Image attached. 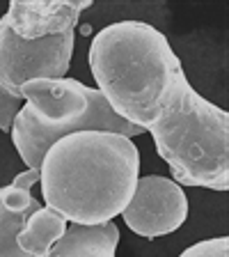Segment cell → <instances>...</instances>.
<instances>
[{
    "label": "cell",
    "instance_id": "6da1fadb",
    "mask_svg": "<svg viewBox=\"0 0 229 257\" xmlns=\"http://www.w3.org/2000/svg\"><path fill=\"white\" fill-rule=\"evenodd\" d=\"M138 172L140 154L131 138L78 131L44 154L39 182L46 209L74 225H106L128 204Z\"/></svg>",
    "mask_w": 229,
    "mask_h": 257
},
{
    "label": "cell",
    "instance_id": "7a4b0ae2",
    "mask_svg": "<svg viewBox=\"0 0 229 257\" xmlns=\"http://www.w3.org/2000/svg\"><path fill=\"white\" fill-rule=\"evenodd\" d=\"M90 69L115 115L142 131L156 122L186 76L167 37L142 21H119L96 32Z\"/></svg>",
    "mask_w": 229,
    "mask_h": 257
},
{
    "label": "cell",
    "instance_id": "3957f363",
    "mask_svg": "<svg viewBox=\"0 0 229 257\" xmlns=\"http://www.w3.org/2000/svg\"><path fill=\"white\" fill-rule=\"evenodd\" d=\"M147 131L176 184L229 188V115L192 90L186 76Z\"/></svg>",
    "mask_w": 229,
    "mask_h": 257
},
{
    "label": "cell",
    "instance_id": "277c9868",
    "mask_svg": "<svg viewBox=\"0 0 229 257\" xmlns=\"http://www.w3.org/2000/svg\"><path fill=\"white\" fill-rule=\"evenodd\" d=\"M23 108L10 134L28 170L42 168L44 154L58 140L78 131H103L124 138L144 134L140 126L115 115L103 94L74 78H42L21 85Z\"/></svg>",
    "mask_w": 229,
    "mask_h": 257
},
{
    "label": "cell",
    "instance_id": "5b68a950",
    "mask_svg": "<svg viewBox=\"0 0 229 257\" xmlns=\"http://www.w3.org/2000/svg\"><path fill=\"white\" fill-rule=\"evenodd\" d=\"M76 30L42 39L14 37L0 21V87L21 96V85L28 80L64 78L74 55Z\"/></svg>",
    "mask_w": 229,
    "mask_h": 257
},
{
    "label": "cell",
    "instance_id": "8992f818",
    "mask_svg": "<svg viewBox=\"0 0 229 257\" xmlns=\"http://www.w3.org/2000/svg\"><path fill=\"white\" fill-rule=\"evenodd\" d=\"M124 223L140 236L156 239L179 230L188 218V198L176 182L160 175L138 179L122 211Z\"/></svg>",
    "mask_w": 229,
    "mask_h": 257
},
{
    "label": "cell",
    "instance_id": "52a82bcc",
    "mask_svg": "<svg viewBox=\"0 0 229 257\" xmlns=\"http://www.w3.org/2000/svg\"><path fill=\"white\" fill-rule=\"evenodd\" d=\"M92 7V0H12L0 21L19 39H42L76 30L78 16Z\"/></svg>",
    "mask_w": 229,
    "mask_h": 257
},
{
    "label": "cell",
    "instance_id": "ba28073f",
    "mask_svg": "<svg viewBox=\"0 0 229 257\" xmlns=\"http://www.w3.org/2000/svg\"><path fill=\"white\" fill-rule=\"evenodd\" d=\"M119 230L115 223L106 225H67L64 236L46 257H115Z\"/></svg>",
    "mask_w": 229,
    "mask_h": 257
},
{
    "label": "cell",
    "instance_id": "9c48e42d",
    "mask_svg": "<svg viewBox=\"0 0 229 257\" xmlns=\"http://www.w3.org/2000/svg\"><path fill=\"white\" fill-rule=\"evenodd\" d=\"M35 209H39V202L28 191L0 188V257H28L16 246V234Z\"/></svg>",
    "mask_w": 229,
    "mask_h": 257
},
{
    "label": "cell",
    "instance_id": "30bf717a",
    "mask_svg": "<svg viewBox=\"0 0 229 257\" xmlns=\"http://www.w3.org/2000/svg\"><path fill=\"white\" fill-rule=\"evenodd\" d=\"M67 232V220L46 207L35 209L16 234V246L28 257H46Z\"/></svg>",
    "mask_w": 229,
    "mask_h": 257
},
{
    "label": "cell",
    "instance_id": "8fae6325",
    "mask_svg": "<svg viewBox=\"0 0 229 257\" xmlns=\"http://www.w3.org/2000/svg\"><path fill=\"white\" fill-rule=\"evenodd\" d=\"M179 257H229V239L218 236V239L199 241L188 250H183Z\"/></svg>",
    "mask_w": 229,
    "mask_h": 257
},
{
    "label": "cell",
    "instance_id": "7c38bea8",
    "mask_svg": "<svg viewBox=\"0 0 229 257\" xmlns=\"http://www.w3.org/2000/svg\"><path fill=\"white\" fill-rule=\"evenodd\" d=\"M23 103V96H14L5 87H0V131H10Z\"/></svg>",
    "mask_w": 229,
    "mask_h": 257
},
{
    "label": "cell",
    "instance_id": "4fadbf2b",
    "mask_svg": "<svg viewBox=\"0 0 229 257\" xmlns=\"http://www.w3.org/2000/svg\"><path fill=\"white\" fill-rule=\"evenodd\" d=\"M37 182H39V170H26V172H19V175L14 177L12 186L19 188V191H28V193H30V188L35 186Z\"/></svg>",
    "mask_w": 229,
    "mask_h": 257
}]
</instances>
